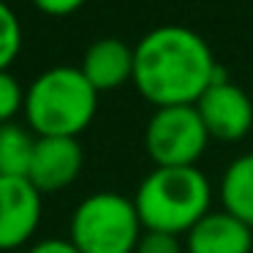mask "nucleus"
Masks as SVG:
<instances>
[{
  "label": "nucleus",
  "mask_w": 253,
  "mask_h": 253,
  "mask_svg": "<svg viewBox=\"0 0 253 253\" xmlns=\"http://www.w3.org/2000/svg\"><path fill=\"white\" fill-rule=\"evenodd\" d=\"M84 166V150L74 136H39L28 180L41 193H55L68 188Z\"/></svg>",
  "instance_id": "8"
},
{
  "label": "nucleus",
  "mask_w": 253,
  "mask_h": 253,
  "mask_svg": "<svg viewBox=\"0 0 253 253\" xmlns=\"http://www.w3.org/2000/svg\"><path fill=\"white\" fill-rule=\"evenodd\" d=\"M144 234L133 199L115 191L84 196L71 212L68 240L82 253H133Z\"/></svg>",
  "instance_id": "4"
},
{
  "label": "nucleus",
  "mask_w": 253,
  "mask_h": 253,
  "mask_svg": "<svg viewBox=\"0 0 253 253\" xmlns=\"http://www.w3.org/2000/svg\"><path fill=\"white\" fill-rule=\"evenodd\" d=\"M22 112L36 136L77 139L98 112V90L79 66H52L28 84Z\"/></svg>",
  "instance_id": "3"
},
{
  "label": "nucleus",
  "mask_w": 253,
  "mask_h": 253,
  "mask_svg": "<svg viewBox=\"0 0 253 253\" xmlns=\"http://www.w3.org/2000/svg\"><path fill=\"white\" fill-rule=\"evenodd\" d=\"M210 44L185 25H161L133 46V79L144 101L161 106H196L204 90L223 79Z\"/></svg>",
  "instance_id": "1"
},
{
  "label": "nucleus",
  "mask_w": 253,
  "mask_h": 253,
  "mask_svg": "<svg viewBox=\"0 0 253 253\" xmlns=\"http://www.w3.org/2000/svg\"><path fill=\"white\" fill-rule=\"evenodd\" d=\"M28 253H82L71 240H63V237H46L39 240L28 248Z\"/></svg>",
  "instance_id": "17"
},
{
  "label": "nucleus",
  "mask_w": 253,
  "mask_h": 253,
  "mask_svg": "<svg viewBox=\"0 0 253 253\" xmlns=\"http://www.w3.org/2000/svg\"><path fill=\"white\" fill-rule=\"evenodd\" d=\"M84 3L87 0H33V6L49 17H68V14L79 11Z\"/></svg>",
  "instance_id": "16"
},
{
  "label": "nucleus",
  "mask_w": 253,
  "mask_h": 253,
  "mask_svg": "<svg viewBox=\"0 0 253 253\" xmlns=\"http://www.w3.org/2000/svg\"><path fill=\"white\" fill-rule=\"evenodd\" d=\"M82 74L95 90H115L133 79V46L123 39H98L84 49Z\"/></svg>",
  "instance_id": "10"
},
{
  "label": "nucleus",
  "mask_w": 253,
  "mask_h": 253,
  "mask_svg": "<svg viewBox=\"0 0 253 253\" xmlns=\"http://www.w3.org/2000/svg\"><path fill=\"white\" fill-rule=\"evenodd\" d=\"M196 109L210 139H218V142H240L253 128L251 95L226 77L204 90V95L196 101Z\"/></svg>",
  "instance_id": "6"
},
{
  "label": "nucleus",
  "mask_w": 253,
  "mask_h": 253,
  "mask_svg": "<svg viewBox=\"0 0 253 253\" xmlns=\"http://www.w3.org/2000/svg\"><path fill=\"white\" fill-rule=\"evenodd\" d=\"M212 185L199 166H155L136 188V212L144 231L188 234L210 212Z\"/></svg>",
  "instance_id": "2"
},
{
  "label": "nucleus",
  "mask_w": 253,
  "mask_h": 253,
  "mask_svg": "<svg viewBox=\"0 0 253 253\" xmlns=\"http://www.w3.org/2000/svg\"><path fill=\"white\" fill-rule=\"evenodd\" d=\"M19 49H22V22L6 0H0V71H8V66L19 57Z\"/></svg>",
  "instance_id": "13"
},
{
  "label": "nucleus",
  "mask_w": 253,
  "mask_h": 253,
  "mask_svg": "<svg viewBox=\"0 0 253 253\" xmlns=\"http://www.w3.org/2000/svg\"><path fill=\"white\" fill-rule=\"evenodd\" d=\"M220 202L234 218L253 226V153L237 155L220 177Z\"/></svg>",
  "instance_id": "11"
},
{
  "label": "nucleus",
  "mask_w": 253,
  "mask_h": 253,
  "mask_svg": "<svg viewBox=\"0 0 253 253\" xmlns=\"http://www.w3.org/2000/svg\"><path fill=\"white\" fill-rule=\"evenodd\" d=\"M19 109H25V87L11 71H0V126L14 123Z\"/></svg>",
  "instance_id": "14"
},
{
  "label": "nucleus",
  "mask_w": 253,
  "mask_h": 253,
  "mask_svg": "<svg viewBox=\"0 0 253 253\" xmlns=\"http://www.w3.org/2000/svg\"><path fill=\"white\" fill-rule=\"evenodd\" d=\"M210 133L196 106H161L144 128V147L155 166H196Z\"/></svg>",
  "instance_id": "5"
},
{
  "label": "nucleus",
  "mask_w": 253,
  "mask_h": 253,
  "mask_svg": "<svg viewBox=\"0 0 253 253\" xmlns=\"http://www.w3.org/2000/svg\"><path fill=\"white\" fill-rule=\"evenodd\" d=\"M133 253H185V245L177 234L166 231H144Z\"/></svg>",
  "instance_id": "15"
},
{
  "label": "nucleus",
  "mask_w": 253,
  "mask_h": 253,
  "mask_svg": "<svg viewBox=\"0 0 253 253\" xmlns=\"http://www.w3.org/2000/svg\"><path fill=\"white\" fill-rule=\"evenodd\" d=\"M36 142L39 136L19 123L0 126V177H28Z\"/></svg>",
  "instance_id": "12"
},
{
  "label": "nucleus",
  "mask_w": 253,
  "mask_h": 253,
  "mask_svg": "<svg viewBox=\"0 0 253 253\" xmlns=\"http://www.w3.org/2000/svg\"><path fill=\"white\" fill-rule=\"evenodd\" d=\"M41 215V191L28 177H0V251H14L30 242Z\"/></svg>",
  "instance_id": "7"
},
{
  "label": "nucleus",
  "mask_w": 253,
  "mask_h": 253,
  "mask_svg": "<svg viewBox=\"0 0 253 253\" xmlns=\"http://www.w3.org/2000/svg\"><path fill=\"white\" fill-rule=\"evenodd\" d=\"M188 253H253V226L226 210H210L185 234Z\"/></svg>",
  "instance_id": "9"
}]
</instances>
